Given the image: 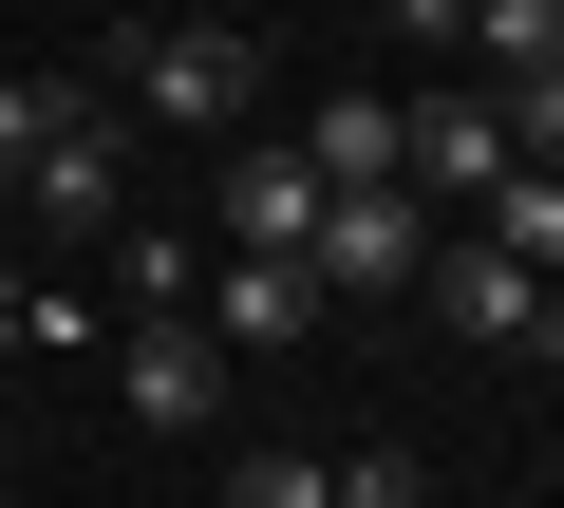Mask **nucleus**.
<instances>
[{
    "instance_id": "1",
    "label": "nucleus",
    "mask_w": 564,
    "mask_h": 508,
    "mask_svg": "<svg viewBox=\"0 0 564 508\" xmlns=\"http://www.w3.org/2000/svg\"><path fill=\"white\" fill-rule=\"evenodd\" d=\"M433 245H452V226H433L414 188H321V245H302V264H321V302H414Z\"/></svg>"
},
{
    "instance_id": "17",
    "label": "nucleus",
    "mask_w": 564,
    "mask_h": 508,
    "mask_svg": "<svg viewBox=\"0 0 564 508\" xmlns=\"http://www.w3.org/2000/svg\"><path fill=\"white\" fill-rule=\"evenodd\" d=\"M527 358H545V377H564V283H545V302H527Z\"/></svg>"
},
{
    "instance_id": "4",
    "label": "nucleus",
    "mask_w": 564,
    "mask_h": 508,
    "mask_svg": "<svg viewBox=\"0 0 564 508\" xmlns=\"http://www.w3.org/2000/svg\"><path fill=\"white\" fill-rule=\"evenodd\" d=\"M20 188H39V226H132V207H113V188H132V114H113V95H57Z\"/></svg>"
},
{
    "instance_id": "14",
    "label": "nucleus",
    "mask_w": 564,
    "mask_h": 508,
    "mask_svg": "<svg viewBox=\"0 0 564 508\" xmlns=\"http://www.w3.org/2000/svg\"><path fill=\"white\" fill-rule=\"evenodd\" d=\"M339 508H433V471L414 452H339Z\"/></svg>"
},
{
    "instance_id": "8",
    "label": "nucleus",
    "mask_w": 564,
    "mask_h": 508,
    "mask_svg": "<svg viewBox=\"0 0 564 508\" xmlns=\"http://www.w3.org/2000/svg\"><path fill=\"white\" fill-rule=\"evenodd\" d=\"M226 245H282V264H302V245H321V170L302 151H245L226 170Z\"/></svg>"
},
{
    "instance_id": "13",
    "label": "nucleus",
    "mask_w": 564,
    "mask_h": 508,
    "mask_svg": "<svg viewBox=\"0 0 564 508\" xmlns=\"http://www.w3.org/2000/svg\"><path fill=\"white\" fill-rule=\"evenodd\" d=\"M226 508H339L321 452H226Z\"/></svg>"
},
{
    "instance_id": "15",
    "label": "nucleus",
    "mask_w": 564,
    "mask_h": 508,
    "mask_svg": "<svg viewBox=\"0 0 564 508\" xmlns=\"http://www.w3.org/2000/svg\"><path fill=\"white\" fill-rule=\"evenodd\" d=\"M39 114H57L39 76H0V188H20V170H39Z\"/></svg>"
},
{
    "instance_id": "7",
    "label": "nucleus",
    "mask_w": 564,
    "mask_h": 508,
    "mask_svg": "<svg viewBox=\"0 0 564 508\" xmlns=\"http://www.w3.org/2000/svg\"><path fill=\"white\" fill-rule=\"evenodd\" d=\"M527 302H545V283L508 264L489 226H452V245H433V321H452V339H527Z\"/></svg>"
},
{
    "instance_id": "2",
    "label": "nucleus",
    "mask_w": 564,
    "mask_h": 508,
    "mask_svg": "<svg viewBox=\"0 0 564 508\" xmlns=\"http://www.w3.org/2000/svg\"><path fill=\"white\" fill-rule=\"evenodd\" d=\"M113 95H132V114H170V132H226V114L263 95V57H245L226 20H151V39L113 57Z\"/></svg>"
},
{
    "instance_id": "3",
    "label": "nucleus",
    "mask_w": 564,
    "mask_h": 508,
    "mask_svg": "<svg viewBox=\"0 0 564 508\" xmlns=\"http://www.w3.org/2000/svg\"><path fill=\"white\" fill-rule=\"evenodd\" d=\"M395 188H414V207H489V188H508V114H489L470 76L414 95V114H395Z\"/></svg>"
},
{
    "instance_id": "18",
    "label": "nucleus",
    "mask_w": 564,
    "mask_h": 508,
    "mask_svg": "<svg viewBox=\"0 0 564 508\" xmlns=\"http://www.w3.org/2000/svg\"><path fill=\"white\" fill-rule=\"evenodd\" d=\"M0 339H39V283H20V264H0Z\"/></svg>"
},
{
    "instance_id": "11",
    "label": "nucleus",
    "mask_w": 564,
    "mask_h": 508,
    "mask_svg": "<svg viewBox=\"0 0 564 508\" xmlns=\"http://www.w3.org/2000/svg\"><path fill=\"white\" fill-rule=\"evenodd\" d=\"M302 170H321V188H395V95H321Z\"/></svg>"
},
{
    "instance_id": "10",
    "label": "nucleus",
    "mask_w": 564,
    "mask_h": 508,
    "mask_svg": "<svg viewBox=\"0 0 564 508\" xmlns=\"http://www.w3.org/2000/svg\"><path fill=\"white\" fill-rule=\"evenodd\" d=\"M113 245V302L132 321H207V264H188V226H95Z\"/></svg>"
},
{
    "instance_id": "9",
    "label": "nucleus",
    "mask_w": 564,
    "mask_h": 508,
    "mask_svg": "<svg viewBox=\"0 0 564 508\" xmlns=\"http://www.w3.org/2000/svg\"><path fill=\"white\" fill-rule=\"evenodd\" d=\"M452 57H470V95L545 76V57H564V0H470V20H452Z\"/></svg>"
},
{
    "instance_id": "16",
    "label": "nucleus",
    "mask_w": 564,
    "mask_h": 508,
    "mask_svg": "<svg viewBox=\"0 0 564 508\" xmlns=\"http://www.w3.org/2000/svg\"><path fill=\"white\" fill-rule=\"evenodd\" d=\"M377 20H395V39H433V57H452V20H470V0H377Z\"/></svg>"
},
{
    "instance_id": "6",
    "label": "nucleus",
    "mask_w": 564,
    "mask_h": 508,
    "mask_svg": "<svg viewBox=\"0 0 564 508\" xmlns=\"http://www.w3.org/2000/svg\"><path fill=\"white\" fill-rule=\"evenodd\" d=\"M207 339H226V358L321 339V264H282V245H226V264H207Z\"/></svg>"
},
{
    "instance_id": "5",
    "label": "nucleus",
    "mask_w": 564,
    "mask_h": 508,
    "mask_svg": "<svg viewBox=\"0 0 564 508\" xmlns=\"http://www.w3.org/2000/svg\"><path fill=\"white\" fill-rule=\"evenodd\" d=\"M113 396H132V433H207L226 414V339L207 321H113Z\"/></svg>"
},
{
    "instance_id": "12",
    "label": "nucleus",
    "mask_w": 564,
    "mask_h": 508,
    "mask_svg": "<svg viewBox=\"0 0 564 508\" xmlns=\"http://www.w3.org/2000/svg\"><path fill=\"white\" fill-rule=\"evenodd\" d=\"M470 226L508 245V264H527V283H564V170H508V188H489Z\"/></svg>"
}]
</instances>
